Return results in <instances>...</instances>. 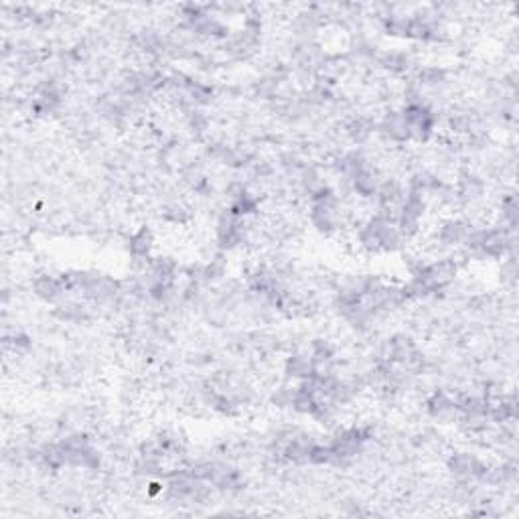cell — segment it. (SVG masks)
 Segmentation results:
<instances>
[{"label":"cell","instance_id":"3957f363","mask_svg":"<svg viewBox=\"0 0 519 519\" xmlns=\"http://www.w3.org/2000/svg\"><path fill=\"white\" fill-rule=\"evenodd\" d=\"M450 471L461 478H481L485 465L469 452H457L450 461H448Z\"/></svg>","mask_w":519,"mask_h":519},{"label":"cell","instance_id":"ba28073f","mask_svg":"<svg viewBox=\"0 0 519 519\" xmlns=\"http://www.w3.org/2000/svg\"><path fill=\"white\" fill-rule=\"evenodd\" d=\"M286 371L292 378H301V380H308L314 373V363L312 357L308 355H292L286 363Z\"/></svg>","mask_w":519,"mask_h":519},{"label":"cell","instance_id":"6da1fadb","mask_svg":"<svg viewBox=\"0 0 519 519\" xmlns=\"http://www.w3.org/2000/svg\"><path fill=\"white\" fill-rule=\"evenodd\" d=\"M404 116H406V122H408L410 138H416V140H426L428 138L434 124V118L428 108H424L422 104H410L404 110Z\"/></svg>","mask_w":519,"mask_h":519},{"label":"cell","instance_id":"277c9868","mask_svg":"<svg viewBox=\"0 0 519 519\" xmlns=\"http://www.w3.org/2000/svg\"><path fill=\"white\" fill-rule=\"evenodd\" d=\"M428 414L440 422H452L461 416V410L457 406V400H450L444 393H434L428 400Z\"/></svg>","mask_w":519,"mask_h":519},{"label":"cell","instance_id":"7a4b0ae2","mask_svg":"<svg viewBox=\"0 0 519 519\" xmlns=\"http://www.w3.org/2000/svg\"><path fill=\"white\" fill-rule=\"evenodd\" d=\"M71 286V280L69 276H51V274H45V276H39L33 284L35 288V295L39 299H43L47 303H53L57 299L63 297V292Z\"/></svg>","mask_w":519,"mask_h":519},{"label":"cell","instance_id":"30bf717a","mask_svg":"<svg viewBox=\"0 0 519 519\" xmlns=\"http://www.w3.org/2000/svg\"><path fill=\"white\" fill-rule=\"evenodd\" d=\"M384 65L391 71H404L408 67V57L404 53H389L384 59Z\"/></svg>","mask_w":519,"mask_h":519},{"label":"cell","instance_id":"5b68a950","mask_svg":"<svg viewBox=\"0 0 519 519\" xmlns=\"http://www.w3.org/2000/svg\"><path fill=\"white\" fill-rule=\"evenodd\" d=\"M384 132L388 134L391 140H408L410 138V132H408V122H406V116L404 112H391L386 116L384 124H382Z\"/></svg>","mask_w":519,"mask_h":519},{"label":"cell","instance_id":"9c48e42d","mask_svg":"<svg viewBox=\"0 0 519 519\" xmlns=\"http://www.w3.org/2000/svg\"><path fill=\"white\" fill-rule=\"evenodd\" d=\"M150 248H152V233L146 227L132 235V240H130V254L134 258H146L150 254Z\"/></svg>","mask_w":519,"mask_h":519},{"label":"cell","instance_id":"8992f818","mask_svg":"<svg viewBox=\"0 0 519 519\" xmlns=\"http://www.w3.org/2000/svg\"><path fill=\"white\" fill-rule=\"evenodd\" d=\"M351 183H353L355 191L361 193V195H373V193H378V189H380V185H382L380 178H378V173H376L373 169H369L367 165L353 176Z\"/></svg>","mask_w":519,"mask_h":519},{"label":"cell","instance_id":"8fae6325","mask_svg":"<svg viewBox=\"0 0 519 519\" xmlns=\"http://www.w3.org/2000/svg\"><path fill=\"white\" fill-rule=\"evenodd\" d=\"M420 80H422L424 86H438V84L444 82V71L438 69V67H428V69H424L420 73Z\"/></svg>","mask_w":519,"mask_h":519},{"label":"cell","instance_id":"52a82bcc","mask_svg":"<svg viewBox=\"0 0 519 519\" xmlns=\"http://www.w3.org/2000/svg\"><path fill=\"white\" fill-rule=\"evenodd\" d=\"M440 242L446 244V246H452V244H461L467 240L469 235V229L463 221H448L440 227Z\"/></svg>","mask_w":519,"mask_h":519}]
</instances>
